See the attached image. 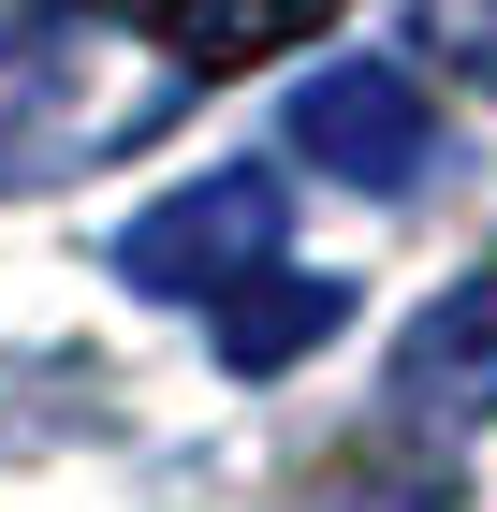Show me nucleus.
I'll use <instances>...</instances> for the list:
<instances>
[{
	"instance_id": "obj_6",
	"label": "nucleus",
	"mask_w": 497,
	"mask_h": 512,
	"mask_svg": "<svg viewBox=\"0 0 497 512\" xmlns=\"http://www.w3.org/2000/svg\"><path fill=\"white\" fill-rule=\"evenodd\" d=\"M337 322H351V278L264 264V278H234V293H220V366H234V381H278V366H307Z\"/></svg>"
},
{
	"instance_id": "obj_4",
	"label": "nucleus",
	"mask_w": 497,
	"mask_h": 512,
	"mask_svg": "<svg viewBox=\"0 0 497 512\" xmlns=\"http://www.w3.org/2000/svg\"><path fill=\"white\" fill-rule=\"evenodd\" d=\"M381 410L424 425V439L497 425V264H468L454 293L410 308V337H395V366H381Z\"/></svg>"
},
{
	"instance_id": "obj_1",
	"label": "nucleus",
	"mask_w": 497,
	"mask_h": 512,
	"mask_svg": "<svg viewBox=\"0 0 497 512\" xmlns=\"http://www.w3.org/2000/svg\"><path fill=\"white\" fill-rule=\"evenodd\" d=\"M278 235H293V176H264V161H220V176H191V191H161L132 235H117V278L132 293H161V308H220L234 278H264Z\"/></svg>"
},
{
	"instance_id": "obj_7",
	"label": "nucleus",
	"mask_w": 497,
	"mask_h": 512,
	"mask_svg": "<svg viewBox=\"0 0 497 512\" xmlns=\"http://www.w3.org/2000/svg\"><path fill=\"white\" fill-rule=\"evenodd\" d=\"M410 44L454 88H497V0H410Z\"/></svg>"
},
{
	"instance_id": "obj_5",
	"label": "nucleus",
	"mask_w": 497,
	"mask_h": 512,
	"mask_svg": "<svg viewBox=\"0 0 497 512\" xmlns=\"http://www.w3.org/2000/svg\"><path fill=\"white\" fill-rule=\"evenodd\" d=\"M103 30H147L176 74H249V59H278V44H307L322 15H351V0H88Z\"/></svg>"
},
{
	"instance_id": "obj_2",
	"label": "nucleus",
	"mask_w": 497,
	"mask_h": 512,
	"mask_svg": "<svg viewBox=\"0 0 497 512\" xmlns=\"http://www.w3.org/2000/svg\"><path fill=\"white\" fill-rule=\"evenodd\" d=\"M88 0L59 15V30H15L0 44V191H44V176H74V161L132 147V132L161 118V103H88Z\"/></svg>"
},
{
	"instance_id": "obj_3",
	"label": "nucleus",
	"mask_w": 497,
	"mask_h": 512,
	"mask_svg": "<svg viewBox=\"0 0 497 512\" xmlns=\"http://www.w3.org/2000/svg\"><path fill=\"white\" fill-rule=\"evenodd\" d=\"M424 147H439V118H424V88L395 74V59H322V74L293 88V161H322L351 191H410Z\"/></svg>"
}]
</instances>
